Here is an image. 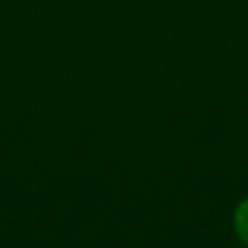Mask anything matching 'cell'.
Here are the masks:
<instances>
[{
    "label": "cell",
    "instance_id": "6da1fadb",
    "mask_svg": "<svg viewBox=\"0 0 248 248\" xmlns=\"http://www.w3.org/2000/svg\"><path fill=\"white\" fill-rule=\"evenodd\" d=\"M234 229H236L238 238L248 244V198L236 207V213H234Z\"/></svg>",
    "mask_w": 248,
    "mask_h": 248
}]
</instances>
